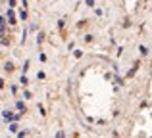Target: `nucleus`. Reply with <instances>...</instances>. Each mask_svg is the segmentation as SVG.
<instances>
[{
    "label": "nucleus",
    "mask_w": 152,
    "mask_h": 138,
    "mask_svg": "<svg viewBox=\"0 0 152 138\" xmlns=\"http://www.w3.org/2000/svg\"><path fill=\"white\" fill-rule=\"evenodd\" d=\"M141 54H145V56H146V54H148V48H145V46H141Z\"/></svg>",
    "instance_id": "1"
}]
</instances>
